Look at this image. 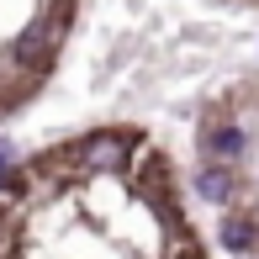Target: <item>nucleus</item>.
Wrapping results in <instances>:
<instances>
[{"mask_svg": "<svg viewBox=\"0 0 259 259\" xmlns=\"http://www.w3.org/2000/svg\"><path fill=\"white\" fill-rule=\"evenodd\" d=\"M64 154L85 169H127V154H133V133L122 127H101V133H85L74 143H64Z\"/></svg>", "mask_w": 259, "mask_h": 259, "instance_id": "nucleus-1", "label": "nucleus"}, {"mask_svg": "<svg viewBox=\"0 0 259 259\" xmlns=\"http://www.w3.org/2000/svg\"><path fill=\"white\" fill-rule=\"evenodd\" d=\"M201 154H206V164H233L243 154V127L238 122H206L201 127Z\"/></svg>", "mask_w": 259, "mask_h": 259, "instance_id": "nucleus-2", "label": "nucleus"}, {"mask_svg": "<svg viewBox=\"0 0 259 259\" xmlns=\"http://www.w3.org/2000/svg\"><path fill=\"white\" fill-rule=\"evenodd\" d=\"M217 238H222V249H228V254H254V249H259V222L249 217V211H222Z\"/></svg>", "mask_w": 259, "mask_h": 259, "instance_id": "nucleus-3", "label": "nucleus"}, {"mask_svg": "<svg viewBox=\"0 0 259 259\" xmlns=\"http://www.w3.org/2000/svg\"><path fill=\"white\" fill-rule=\"evenodd\" d=\"M196 191H201L211 206H222V201L233 196V175H228V164H201V175H196Z\"/></svg>", "mask_w": 259, "mask_h": 259, "instance_id": "nucleus-4", "label": "nucleus"}, {"mask_svg": "<svg viewBox=\"0 0 259 259\" xmlns=\"http://www.w3.org/2000/svg\"><path fill=\"white\" fill-rule=\"evenodd\" d=\"M6 175H11V154L0 148V180H6Z\"/></svg>", "mask_w": 259, "mask_h": 259, "instance_id": "nucleus-5", "label": "nucleus"}]
</instances>
